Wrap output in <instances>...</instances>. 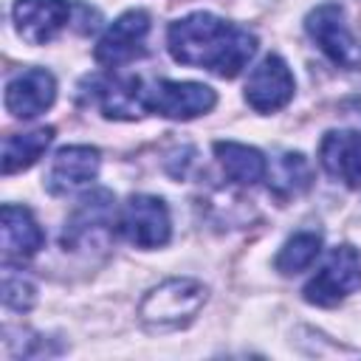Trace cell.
Masks as SVG:
<instances>
[{
	"mask_svg": "<svg viewBox=\"0 0 361 361\" xmlns=\"http://www.w3.org/2000/svg\"><path fill=\"white\" fill-rule=\"evenodd\" d=\"M166 51L175 62L212 71L220 79H234L257 54V37L217 14L195 11L166 28Z\"/></svg>",
	"mask_w": 361,
	"mask_h": 361,
	"instance_id": "cell-1",
	"label": "cell"
},
{
	"mask_svg": "<svg viewBox=\"0 0 361 361\" xmlns=\"http://www.w3.org/2000/svg\"><path fill=\"white\" fill-rule=\"evenodd\" d=\"M206 299L209 290L203 282L189 276H175L144 293L138 305V322L149 333H172L192 324V319L200 313Z\"/></svg>",
	"mask_w": 361,
	"mask_h": 361,
	"instance_id": "cell-2",
	"label": "cell"
},
{
	"mask_svg": "<svg viewBox=\"0 0 361 361\" xmlns=\"http://www.w3.org/2000/svg\"><path fill=\"white\" fill-rule=\"evenodd\" d=\"M113 226H118L113 195L107 189H90L79 197V203L68 214L62 228V245L65 251L96 245L113 234Z\"/></svg>",
	"mask_w": 361,
	"mask_h": 361,
	"instance_id": "cell-3",
	"label": "cell"
},
{
	"mask_svg": "<svg viewBox=\"0 0 361 361\" xmlns=\"http://www.w3.org/2000/svg\"><path fill=\"white\" fill-rule=\"evenodd\" d=\"M358 288H361V259L355 248L338 245L330 251L324 265L307 279V285L302 288V296L316 307H333Z\"/></svg>",
	"mask_w": 361,
	"mask_h": 361,
	"instance_id": "cell-4",
	"label": "cell"
},
{
	"mask_svg": "<svg viewBox=\"0 0 361 361\" xmlns=\"http://www.w3.org/2000/svg\"><path fill=\"white\" fill-rule=\"evenodd\" d=\"M118 231L127 243L144 251L166 245L172 237V217L166 203L155 195H130L118 214Z\"/></svg>",
	"mask_w": 361,
	"mask_h": 361,
	"instance_id": "cell-5",
	"label": "cell"
},
{
	"mask_svg": "<svg viewBox=\"0 0 361 361\" xmlns=\"http://www.w3.org/2000/svg\"><path fill=\"white\" fill-rule=\"evenodd\" d=\"M305 28L330 62H336L341 68H361V42L353 37L341 6H336V3L316 6L305 17Z\"/></svg>",
	"mask_w": 361,
	"mask_h": 361,
	"instance_id": "cell-6",
	"label": "cell"
},
{
	"mask_svg": "<svg viewBox=\"0 0 361 361\" xmlns=\"http://www.w3.org/2000/svg\"><path fill=\"white\" fill-rule=\"evenodd\" d=\"M217 104V93L203 82H175L158 79L147 87V113L189 121L197 116L212 113Z\"/></svg>",
	"mask_w": 361,
	"mask_h": 361,
	"instance_id": "cell-7",
	"label": "cell"
},
{
	"mask_svg": "<svg viewBox=\"0 0 361 361\" xmlns=\"http://www.w3.org/2000/svg\"><path fill=\"white\" fill-rule=\"evenodd\" d=\"M147 37H149V14L141 8L124 11L99 37L93 56L104 68H121L147 51Z\"/></svg>",
	"mask_w": 361,
	"mask_h": 361,
	"instance_id": "cell-8",
	"label": "cell"
},
{
	"mask_svg": "<svg viewBox=\"0 0 361 361\" xmlns=\"http://www.w3.org/2000/svg\"><path fill=\"white\" fill-rule=\"evenodd\" d=\"M293 90H296V82H293L288 62L276 54H268L265 59H259L251 68L243 96H245L251 110L268 116V113L282 110L293 99Z\"/></svg>",
	"mask_w": 361,
	"mask_h": 361,
	"instance_id": "cell-9",
	"label": "cell"
},
{
	"mask_svg": "<svg viewBox=\"0 0 361 361\" xmlns=\"http://www.w3.org/2000/svg\"><path fill=\"white\" fill-rule=\"evenodd\" d=\"M99 164H102V158H99L96 147H87V144L62 147L51 158V166H48V175H45V189L56 197L73 195L82 186L96 180Z\"/></svg>",
	"mask_w": 361,
	"mask_h": 361,
	"instance_id": "cell-10",
	"label": "cell"
},
{
	"mask_svg": "<svg viewBox=\"0 0 361 361\" xmlns=\"http://www.w3.org/2000/svg\"><path fill=\"white\" fill-rule=\"evenodd\" d=\"M14 28L28 45L56 39L71 23V3L65 0H14Z\"/></svg>",
	"mask_w": 361,
	"mask_h": 361,
	"instance_id": "cell-11",
	"label": "cell"
},
{
	"mask_svg": "<svg viewBox=\"0 0 361 361\" xmlns=\"http://www.w3.org/2000/svg\"><path fill=\"white\" fill-rule=\"evenodd\" d=\"M56 99V79L45 68H25L6 85V110L14 118H37Z\"/></svg>",
	"mask_w": 361,
	"mask_h": 361,
	"instance_id": "cell-12",
	"label": "cell"
},
{
	"mask_svg": "<svg viewBox=\"0 0 361 361\" xmlns=\"http://www.w3.org/2000/svg\"><path fill=\"white\" fill-rule=\"evenodd\" d=\"M45 243V234L34 214L25 206L6 203L0 212V245H3V262H25L31 259Z\"/></svg>",
	"mask_w": 361,
	"mask_h": 361,
	"instance_id": "cell-13",
	"label": "cell"
},
{
	"mask_svg": "<svg viewBox=\"0 0 361 361\" xmlns=\"http://www.w3.org/2000/svg\"><path fill=\"white\" fill-rule=\"evenodd\" d=\"M319 164L333 180L350 189H361V133L358 130L324 133L319 144Z\"/></svg>",
	"mask_w": 361,
	"mask_h": 361,
	"instance_id": "cell-14",
	"label": "cell"
},
{
	"mask_svg": "<svg viewBox=\"0 0 361 361\" xmlns=\"http://www.w3.org/2000/svg\"><path fill=\"white\" fill-rule=\"evenodd\" d=\"M96 102L107 118L133 121L147 113V87L138 76H107L96 85Z\"/></svg>",
	"mask_w": 361,
	"mask_h": 361,
	"instance_id": "cell-15",
	"label": "cell"
},
{
	"mask_svg": "<svg viewBox=\"0 0 361 361\" xmlns=\"http://www.w3.org/2000/svg\"><path fill=\"white\" fill-rule=\"evenodd\" d=\"M214 158L226 172V178L237 186H254L265 180L268 161L257 147L240 141H214Z\"/></svg>",
	"mask_w": 361,
	"mask_h": 361,
	"instance_id": "cell-16",
	"label": "cell"
},
{
	"mask_svg": "<svg viewBox=\"0 0 361 361\" xmlns=\"http://www.w3.org/2000/svg\"><path fill=\"white\" fill-rule=\"evenodd\" d=\"M265 180H268V186L276 197L288 200V197H296V195L310 189L313 169H310V161L302 152H279L268 164Z\"/></svg>",
	"mask_w": 361,
	"mask_h": 361,
	"instance_id": "cell-17",
	"label": "cell"
},
{
	"mask_svg": "<svg viewBox=\"0 0 361 361\" xmlns=\"http://www.w3.org/2000/svg\"><path fill=\"white\" fill-rule=\"evenodd\" d=\"M54 141V127H37L28 133H11L3 141V175L34 166Z\"/></svg>",
	"mask_w": 361,
	"mask_h": 361,
	"instance_id": "cell-18",
	"label": "cell"
},
{
	"mask_svg": "<svg viewBox=\"0 0 361 361\" xmlns=\"http://www.w3.org/2000/svg\"><path fill=\"white\" fill-rule=\"evenodd\" d=\"M319 254H322V237L316 231H296L293 237L285 240L274 265L282 276H293L299 271H307L319 259Z\"/></svg>",
	"mask_w": 361,
	"mask_h": 361,
	"instance_id": "cell-19",
	"label": "cell"
},
{
	"mask_svg": "<svg viewBox=\"0 0 361 361\" xmlns=\"http://www.w3.org/2000/svg\"><path fill=\"white\" fill-rule=\"evenodd\" d=\"M34 302H37L34 282L23 271H14L11 265H6V271H3V305L8 310L25 313V310L34 307Z\"/></svg>",
	"mask_w": 361,
	"mask_h": 361,
	"instance_id": "cell-20",
	"label": "cell"
}]
</instances>
